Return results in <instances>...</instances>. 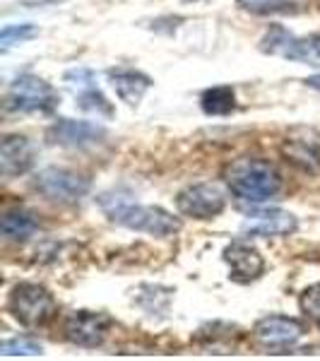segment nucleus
<instances>
[{"instance_id": "obj_1", "label": "nucleus", "mask_w": 320, "mask_h": 361, "mask_svg": "<svg viewBox=\"0 0 320 361\" xmlns=\"http://www.w3.org/2000/svg\"><path fill=\"white\" fill-rule=\"evenodd\" d=\"M99 207L104 209V214H106L113 224H121L133 231H144V234H152L159 238L178 234L183 226L181 219L173 217L171 212H166L164 207L140 205V202L130 200V197L123 195L121 190L104 193L99 197Z\"/></svg>"}, {"instance_id": "obj_2", "label": "nucleus", "mask_w": 320, "mask_h": 361, "mask_svg": "<svg viewBox=\"0 0 320 361\" xmlns=\"http://www.w3.org/2000/svg\"><path fill=\"white\" fill-rule=\"evenodd\" d=\"M224 180L229 190L243 202H260L279 195L282 190V176L270 161L255 159V157H241L224 169Z\"/></svg>"}, {"instance_id": "obj_3", "label": "nucleus", "mask_w": 320, "mask_h": 361, "mask_svg": "<svg viewBox=\"0 0 320 361\" xmlns=\"http://www.w3.org/2000/svg\"><path fill=\"white\" fill-rule=\"evenodd\" d=\"M61 104V94L54 85L39 75H20L13 80L5 94V106L15 114H51Z\"/></svg>"}, {"instance_id": "obj_4", "label": "nucleus", "mask_w": 320, "mask_h": 361, "mask_svg": "<svg viewBox=\"0 0 320 361\" xmlns=\"http://www.w3.org/2000/svg\"><path fill=\"white\" fill-rule=\"evenodd\" d=\"M8 311L15 320H20L25 328H42L58 313V304L54 294L37 282H20L10 292Z\"/></svg>"}, {"instance_id": "obj_5", "label": "nucleus", "mask_w": 320, "mask_h": 361, "mask_svg": "<svg viewBox=\"0 0 320 361\" xmlns=\"http://www.w3.org/2000/svg\"><path fill=\"white\" fill-rule=\"evenodd\" d=\"M260 51L270 56L287 58V61L306 63V66H320V34L294 37L284 27L275 25L260 39Z\"/></svg>"}, {"instance_id": "obj_6", "label": "nucleus", "mask_w": 320, "mask_h": 361, "mask_svg": "<svg viewBox=\"0 0 320 361\" xmlns=\"http://www.w3.org/2000/svg\"><path fill=\"white\" fill-rule=\"evenodd\" d=\"M34 190L56 202H75L90 193V178L73 169L49 166L34 176Z\"/></svg>"}, {"instance_id": "obj_7", "label": "nucleus", "mask_w": 320, "mask_h": 361, "mask_svg": "<svg viewBox=\"0 0 320 361\" xmlns=\"http://www.w3.org/2000/svg\"><path fill=\"white\" fill-rule=\"evenodd\" d=\"M282 157L304 173H320V130L292 126L282 140Z\"/></svg>"}, {"instance_id": "obj_8", "label": "nucleus", "mask_w": 320, "mask_h": 361, "mask_svg": "<svg viewBox=\"0 0 320 361\" xmlns=\"http://www.w3.org/2000/svg\"><path fill=\"white\" fill-rule=\"evenodd\" d=\"M113 328V318L101 311H75L63 323V335L70 345L94 349L101 347L109 330Z\"/></svg>"}, {"instance_id": "obj_9", "label": "nucleus", "mask_w": 320, "mask_h": 361, "mask_svg": "<svg viewBox=\"0 0 320 361\" xmlns=\"http://www.w3.org/2000/svg\"><path fill=\"white\" fill-rule=\"evenodd\" d=\"M226 195L214 183H193L185 185L176 195V209L183 217L193 219H214L224 212Z\"/></svg>"}, {"instance_id": "obj_10", "label": "nucleus", "mask_w": 320, "mask_h": 361, "mask_svg": "<svg viewBox=\"0 0 320 361\" xmlns=\"http://www.w3.org/2000/svg\"><path fill=\"white\" fill-rule=\"evenodd\" d=\"M304 333V323L289 316H265L253 325V340L270 352L292 349Z\"/></svg>"}, {"instance_id": "obj_11", "label": "nucleus", "mask_w": 320, "mask_h": 361, "mask_svg": "<svg viewBox=\"0 0 320 361\" xmlns=\"http://www.w3.org/2000/svg\"><path fill=\"white\" fill-rule=\"evenodd\" d=\"M51 145L58 147H70V149H87L94 147L106 137V130L90 121H73V118H58L54 126L46 130Z\"/></svg>"}, {"instance_id": "obj_12", "label": "nucleus", "mask_w": 320, "mask_h": 361, "mask_svg": "<svg viewBox=\"0 0 320 361\" xmlns=\"http://www.w3.org/2000/svg\"><path fill=\"white\" fill-rule=\"evenodd\" d=\"M224 263L229 265L231 279L241 284L255 282L265 272V260L260 250L246 241H231L222 253Z\"/></svg>"}, {"instance_id": "obj_13", "label": "nucleus", "mask_w": 320, "mask_h": 361, "mask_svg": "<svg viewBox=\"0 0 320 361\" xmlns=\"http://www.w3.org/2000/svg\"><path fill=\"white\" fill-rule=\"evenodd\" d=\"M106 78L113 87L116 97L130 109H135L137 104L142 102V97L149 92V87H152V78H149V75H144L142 70L125 68V66L109 68Z\"/></svg>"}, {"instance_id": "obj_14", "label": "nucleus", "mask_w": 320, "mask_h": 361, "mask_svg": "<svg viewBox=\"0 0 320 361\" xmlns=\"http://www.w3.org/2000/svg\"><path fill=\"white\" fill-rule=\"evenodd\" d=\"M34 161H37V152H34V145L25 135L3 137V142H0V173L5 178L32 171Z\"/></svg>"}, {"instance_id": "obj_15", "label": "nucleus", "mask_w": 320, "mask_h": 361, "mask_svg": "<svg viewBox=\"0 0 320 361\" xmlns=\"http://www.w3.org/2000/svg\"><path fill=\"white\" fill-rule=\"evenodd\" d=\"M68 85L75 90V97H78V106L85 109V111H94L97 116H113V106L106 97L101 94V90L94 85V75L85 68L70 70L66 75Z\"/></svg>"}, {"instance_id": "obj_16", "label": "nucleus", "mask_w": 320, "mask_h": 361, "mask_svg": "<svg viewBox=\"0 0 320 361\" xmlns=\"http://www.w3.org/2000/svg\"><path fill=\"white\" fill-rule=\"evenodd\" d=\"M255 222L243 229L248 236H263V238H277V236H292L299 229V219L292 212L284 209H270V212H253Z\"/></svg>"}, {"instance_id": "obj_17", "label": "nucleus", "mask_w": 320, "mask_h": 361, "mask_svg": "<svg viewBox=\"0 0 320 361\" xmlns=\"http://www.w3.org/2000/svg\"><path fill=\"white\" fill-rule=\"evenodd\" d=\"M0 229L8 241H27L29 236L39 231V219L37 214L27 212V209H10V212H5Z\"/></svg>"}, {"instance_id": "obj_18", "label": "nucleus", "mask_w": 320, "mask_h": 361, "mask_svg": "<svg viewBox=\"0 0 320 361\" xmlns=\"http://www.w3.org/2000/svg\"><path fill=\"white\" fill-rule=\"evenodd\" d=\"M200 106L207 116H229L236 109V92L229 85L209 87L202 92Z\"/></svg>"}, {"instance_id": "obj_19", "label": "nucleus", "mask_w": 320, "mask_h": 361, "mask_svg": "<svg viewBox=\"0 0 320 361\" xmlns=\"http://www.w3.org/2000/svg\"><path fill=\"white\" fill-rule=\"evenodd\" d=\"M0 352L5 357H37V354L44 352V347L34 337H13V340H5L0 345Z\"/></svg>"}, {"instance_id": "obj_20", "label": "nucleus", "mask_w": 320, "mask_h": 361, "mask_svg": "<svg viewBox=\"0 0 320 361\" xmlns=\"http://www.w3.org/2000/svg\"><path fill=\"white\" fill-rule=\"evenodd\" d=\"M299 308L308 320L320 325V282L304 289V294L299 296Z\"/></svg>"}, {"instance_id": "obj_21", "label": "nucleus", "mask_w": 320, "mask_h": 361, "mask_svg": "<svg viewBox=\"0 0 320 361\" xmlns=\"http://www.w3.org/2000/svg\"><path fill=\"white\" fill-rule=\"evenodd\" d=\"M34 37H39V29L34 25H8L0 34V44H3V49H10V46L25 44Z\"/></svg>"}, {"instance_id": "obj_22", "label": "nucleus", "mask_w": 320, "mask_h": 361, "mask_svg": "<svg viewBox=\"0 0 320 361\" xmlns=\"http://www.w3.org/2000/svg\"><path fill=\"white\" fill-rule=\"evenodd\" d=\"M246 10L258 15H267V13H287L294 5V0H238Z\"/></svg>"}, {"instance_id": "obj_23", "label": "nucleus", "mask_w": 320, "mask_h": 361, "mask_svg": "<svg viewBox=\"0 0 320 361\" xmlns=\"http://www.w3.org/2000/svg\"><path fill=\"white\" fill-rule=\"evenodd\" d=\"M304 82L311 87V90H318L320 92V75H313V78H306Z\"/></svg>"}, {"instance_id": "obj_24", "label": "nucleus", "mask_w": 320, "mask_h": 361, "mask_svg": "<svg viewBox=\"0 0 320 361\" xmlns=\"http://www.w3.org/2000/svg\"><path fill=\"white\" fill-rule=\"evenodd\" d=\"M29 8H37V5H51V3H58V0H22Z\"/></svg>"}]
</instances>
